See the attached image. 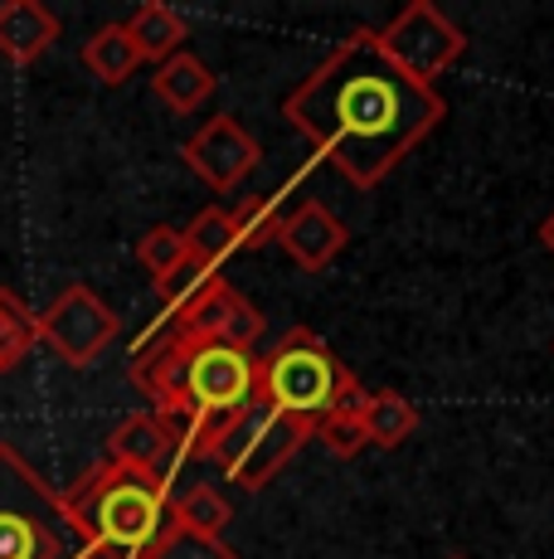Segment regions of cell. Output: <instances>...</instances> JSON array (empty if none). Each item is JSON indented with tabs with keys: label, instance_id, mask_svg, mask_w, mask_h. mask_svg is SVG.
<instances>
[{
	"label": "cell",
	"instance_id": "obj_10",
	"mask_svg": "<svg viewBox=\"0 0 554 559\" xmlns=\"http://www.w3.org/2000/svg\"><path fill=\"white\" fill-rule=\"evenodd\" d=\"M170 326L180 331V336H200V341H224V346H233V350H253L258 346V336H263V311L249 302L243 293H233L229 283H219L209 287L205 297H200L190 311H180V317H170Z\"/></svg>",
	"mask_w": 554,
	"mask_h": 559
},
{
	"label": "cell",
	"instance_id": "obj_27",
	"mask_svg": "<svg viewBox=\"0 0 554 559\" xmlns=\"http://www.w3.org/2000/svg\"><path fill=\"white\" fill-rule=\"evenodd\" d=\"M453 559H467V555H453Z\"/></svg>",
	"mask_w": 554,
	"mask_h": 559
},
{
	"label": "cell",
	"instance_id": "obj_8",
	"mask_svg": "<svg viewBox=\"0 0 554 559\" xmlns=\"http://www.w3.org/2000/svg\"><path fill=\"white\" fill-rule=\"evenodd\" d=\"M35 331L63 365L88 370V365L122 336V317H117L88 283H69L55 302L35 317Z\"/></svg>",
	"mask_w": 554,
	"mask_h": 559
},
{
	"label": "cell",
	"instance_id": "obj_5",
	"mask_svg": "<svg viewBox=\"0 0 554 559\" xmlns=\"http://www.w3.org/2000/svg\"><path fill=\"white\" fill-rule=\"evenodd\" d=\"M350 384H356V374L336 360V350L326 346L316 331L292 326L268 356L258 360L253 394H258V404L316 424V418H326L340 400H346Z\"/></svg>",
	"mask_w": 554,
	"mask_h": 559
},
{
	"label": "cell",
	"instance_id": "obj_22",
	"mask_svg": "<svg viewBox=\"0 0 554 559\" xmlns=\"http://www.w3.org/2000/svg\"><path fill=\"white\" fill-rule=\"evenodd\" d=\"M215 283H219V273H209L205 263H195V258H185V263H180L176 273H166L161 283H156V293H161L166 317H180V311H190V307H195L200 297H205Z\"/></svg>",
	"mask_w": 554,
	"mask_h": 559
},
{
	"label": "cell",
	"instance_id": "obj_12",
	"mask_svg": "<svg viewBox=\"0 0 554 559\" xmlns=\"http://www.w3.org/2000/svg\"><path fill=\"white\" fill-rule=\"evenodd\" d=\"M108 462L156 472V477H166V481H170V467L180 472L170 424H166L161 414H127L122 424L112 428V438H108Z\"/></svg>",
	"mask_w": 554,
	"mask_h": 559
},
{
	"label": "cell",
	"instance_id": "obj_18",
	"mask_svg": "<svg viewBox=\"0 0 554 559\" xmlns=\"http://www.w3.org/2000/svg\"><path fill=\"white\" fill-rule=\"evenodd\" d=\"M180 234H185V253L195 258V263H205L209 273H219V267L239 253V229H233V214L219 210V204L200 210Z\"/></svg>",
	"mask_w": 554,
	"mask_h": 559
},
{
	"label": "cell",
	"instance_id": "obj_1",
	"mask_svg": "<svg viewBox=\"0 0 554 559\" xmlns=\"http://www.w3.org/2000/svg\"><path fill=\"white\" fill-rule=\"evenodd\" d=\"M438 88L404 79L380 53L375 29H356L282 98V117L350 186L375 190L433 127L443 122Z\"/></svg>",
	"mask_w": 554,
	"mask_h": 559
},
{
	"label": "cell",
	"instance_id": "obj_25",
	"mask_svg": "<svg viewBox=\"0 0 554 559\" xmlns=\"http://www.w3.org/2000/svg\"><path fill=\"white\" fill-rule=\"evenodd\" d=\"M312 438H316V443H326V453H336V457H356L360 448H365V428H360V414H340V408H332L326 418H316V424H312Z\"/></svg>",
	"mask_w": 554,
	"mask_h": 559
},
{
	"label": "cell",
	"instance_id": "obj_4",
	"mask_svg": "<svg viewBox=\"0 0 554 559\" xmlns=\"http://www.w3.org/2000/svg\"><path fill=\"white\" fill-rule=\"evenodd\" d=\"M0 559H93L63 497L10 443H0Z\"/></svg>",
	"mask_w": 554,
	"mask_h": 559
},
{
	"label": "cell",
	"instance_id": "obj_24",
	"mask_svg": "<svg viewBox=\"0 0 554 559\" xmlns=\"http://www.w3.org/2000/svg\"><path fill=\"white\" fill-rule=\"evenodd\" d=\"M146 559H239V555H233V545H224V540L190 535V531H176V525H170L161 540L152 545V555Z\"/></svg>",
	"mask_w": 554,
	"mask_h": 559
},
{
	"label": "cell",
	"instance_id": "obj_16",
	"mask_svg": "<svg viewBox=\"0 0 554 559\" xmlns=\"http://www.w3.org/2000/svg\"><path fill=\"white\" fill-rule=\"evenodd\" d=\"M360 428H365V443L375 448H399L413 438L419 428V408L404 400L399 390H370L360 404Z\"/></svg>",
	"mask_w": 554,
	"mask_h": 559
},
{
	"label": "cell",
	"instance_id": "obj_21",
	"mask_svg": "<svg viewBox=\"0 0 554 559\" xmlns=\"http://www.w3.org/2000/svg\"><path fill=\"white\" fill-rule=\"evenodd\" d=\"M233 214V229H239V249H263V243H277V229H282V200L277 195H249Z\"/></svg>",
	"mask_w": 554,
	"mask_h": 559
},
{
	"label": "cell",
	"instance_id": "obj_17",
	"mask_svg": "<svg viewBox=\"0 0 554 559\" xmlns=\"http://www.w3.org/2000/svg\"><path fill=\"white\" fill-rule=\"evenodd\" d=\"M83 69H88L98 83H108V88H122V83L132 79L136 69H142V53H136L132 35H127V25L93 29L88 45H83Z\"/></svg>",
	"mask_w": 554,
	"mask_h": 559
},
{
	"label": "cell",
	"instance_id": "obj_23",
	"mask_svg": "<svg viewBox=\"0 0 554 559\" xmlns=\"http://www.w3.org/2000/svg\"><path fill=\"white\" fill-rule=\"evenodd\" d=\"M185 258H190L185 253V234H180L176 224H156V229H146L142 243H136V263H142L156 283H161L166 273H176Z\"/></svg>",
	"mask_w": 554,
	"mask_h": 559
},
{
	"label": "cell",
	"instance_id": "obj_13",
	"mask_svg": "<svg viewBox=\"0 0 554 559\" xmlns=\"http://www.w3.org/2000/svg\"><path fill=\"white\" fill-rule=\"evenodd\" d=\"M59 15L39 0H5L0 5V53L10 63H35L59 39Z\"/></svg>",
	"mask_w": 554,
	"mask_h": 559
},
{
	"label": "cell",
	"instance_id": "obj_14",
	"mask_svg": "<svg viewBox=\"0 0 554 559\" xmlns=\"http://www.w3.org/2000/svg\"><path fill=\"white\" fill-rule=\"evenodd\" d=\"M215 83H219V79L195 59V53L180 49V53H170L166 63H156L152 88H156V98H161L170 112H195L200 103H209Z\"/></svg>",
	"mask_w": 554,
	"mask_h": 559
},
{
	"label": "cell",
	"instance_id": "obj_2",
	"mask_svg": "<svg viewBox=\"0 0 554 559\" xmlns=\"http://www.w3.org/2000/svg\"><path fill=\"white\" fill-rule=\"evenodd\" d=\"M132 380L152 394V414L161 418H185V424L205 428L209 448L224 428L233 424V414H243L258 394V360L253 350H233L224 341H200L180 336L176 326H156L142 341V350L132 356Z\"/></svg>",
	"mask_w": 554,
	"mask_h": 559
},
{
	"label": "cell",
	"instance_id": "obj_15",
	"mask_svg": "<svg viewBox=\"0 0 554 559\" xmlns=\"http://www.w3.org/2000/svg\"><path fill=\"white\" fill-rule=\"evenodd\" d=\"M127 35H132L136 53H142V63H166L170 53H180V45L190 39V25L185 15H176L170 5L161 0H146V5H136V15L127 20Z\"/></svg>",
	"mask_w": 554,
	"mask_h": 559
},
{
	"label": "cell",
	"instance_id": "obj_3",
	"mask_svg": "<svg viewBox=\"0 0 554 559\" xmlns=\"http://www.w3.org/2000/svg\"><path fill=\"white\" fill-rule=\"evenodd\" d=\"M63 511L93 559H146L170 531V481L122 462H98L63 491Z\"/></svg>",
	"mask_w": 554,
	"mask_h": 559
},
{
	"label": "cell",
	"instance_id": "obj_9",
	"mask_svg": "<svg viewBox=\"0 0 554 559\" xmlns=\"http://www.w3.org/2000/svg\"><path fill=\"white\" fill-rule=\"evenodd\" d=\"M180 156H185V166L195 170L209 190H219L224 195V190H233L253 166H258L263 146L243 132L239 117L224 112V117H209V122L200 127L185 146H180Z\"/></svg>",
	"mask_w": 554,
	"mask_h": 559
},
{
	"label": "cell",
	"instance_id": "obj_7",
	"mask_svg": "<svg viewBox=\"0 0 554 559\" xmlns=\"http://www.w3.org/2000/svg\"><path fill=\"white\" fill-rule=\"evenodd\" d=\"M375 45L404 79L433 88V79H443V73L467 53V35L443 15L438 5H429V0H409L389 25L375 29Z\"/></svg>",
	"mask_w": 554,
	"mask_h": 559
},
{
	"label": "cell",
	"instance_id": "obj_20",
	"mask_svg": "<svg viewBox=\"0 0 554 559\" xmlns=\"http://www.w3.org/2000/svg\"><path fill=\"white\" fill-rule=\"evenodd\" d=\"M39 346V331H35V311L20 302L10 287H0V374L15 370L29 350Z\"/></svg>",
	"mask_w": 554,
	"mask_h": 559
},
{
	"label": "cell",
	"instance_id": "obj_6",
	"mask_svg": "<svg viewBox=\"0 0 554 559\" xmlns=\"http://www.w3.org/2000/svg\"><path fill=\"white\" fill-rule=\"evenodd\" d=\"M306 443H312V424H306V418H292V414H282V408H268L253 400L243 414H233V424L215 438L209 457L219 462L233 487L258 491V487H268Z\"/></svg>",
	"mask_w": 554,
	"mask_h": 559
},
{
	"label": "cell",
	"instance_id": "obj_26",
	"mask_svg": "<svg viewBox=\"0 0 554 559\" xmlns=\"http://www.w3.org/2000/svg\"><path fill=\"white\" fill-rule=\"evenodd\" d=\"M540 243H545V249L554 253V214H550V219H545V224H540Z\"/></svg>",
	"mask_w": 554,
	"mask_h": 559
},
{
	"label": "cell",
	"instance_id": "obj_19",
	"mask_svg": "<svg viewBox=\"0 0 554 559\" xmlns=\"http://www.w3.org/2000/svg\"><path fill=\"white\" fill-rule=\"evenodd\" d=\"M233 521V507L219 497L209 481H200V487L180 491L176 501H170V525L176 531H190V535H209V540H224V525Z\"/></svg>",
	"mask_w": 554,
	"mask_h": 559
},
{
	"label": "cell",
	"instance_id": "obj_11",
	"mask_svg": "<svg viewBox=\"0 0 554 559\" xmlns=\"http://www.w3.org/2000/svg\"><path fill=\"white\" fill-rule=\"evenodd\" d=\"M277 243H282V253L292 258L302 273H322V267H332V258L346 253L350 229L336 219L332 210H326L322 200H306L282 219Z\"/></svg>",
	"mask_w": 554,
	"mask_h": 559
}]
</instances>
